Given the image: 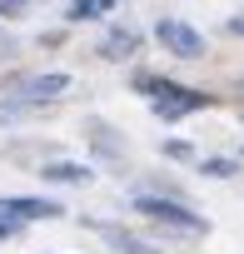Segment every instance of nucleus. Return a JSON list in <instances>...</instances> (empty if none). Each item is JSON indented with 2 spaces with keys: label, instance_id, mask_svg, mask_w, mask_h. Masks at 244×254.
Returning a JSON list of instances; mask_svg holds the SVG:
<instances>
[{
  "label": "nucleus",
  "instance_id": "1",
  "mask_svg": "<svg viewBox=\"0 0 244 254\" xmlns=\"http://www.w3.org/2000/svg\"><path fill=\"white\" fill-rule=\"evenodd\" d=\"M135 85L150 90V105H155L160 120H184V115H194V110L209 105V95H199L189 85H175V80H160V75H140Z\"/></svg>",
  "mask_w": 244,
  "mask_h": 254
},
{
  "label": "nucleus",
  "instance_id": "2",
  "mask_svg": "<svg viewBox=\"0 0 244 254\" xmlns=\"http://www.w3.org/2000/svg\"><path fill=\"white\" fill-rule=\"evenodd\" d=\"M135 214L165 224V229H180V234H204V219L194 209H184L180 199H165V194H140L135 199Z\"/></svg>",
  "mask_w": 244,
  "mask_h": 254
},
{
  "label": "nucleus",
  "instance_id": "3",
  "mask_svg": "<svg viewBox=\"0 0 244 254\" xmlns=\"http://www.w3.org/2000/svg\"><path fill=\"white\" fill-rule=\"evenodd\" d=\"M155 40H160L170 55H180V60H199V55H204V35H199L194 25L175 20V15H165V20L155 25Z\"/></svg>",
  "mask_w": 244,
  "mask_h": 254
},
{
  "label": "nucleus",
  "instance_id": "4",
  "mask_svg": "<svg viewBox=\"0 0 244 254\" xmlns=\"http://www.w3.org/2000/svg\"><path fill=\"white\" fill-rule=\"evenodd\" d=\"M65 90H70V75H65V70H50V75H30V80H20V105L60 100Z\"/></svg>",
  "mask_w": 244,
  "mask_h": 254
},
{
  "label": "nucleus",
  "instance_id": "5",
  "mask_svg": "<svg viewBox=\"0 0 244 254\" xmlns=\"http://www.w3.org/2000/svg\"><path fill=\"white\" fill-rule=\"evenodd\" d=\"M0 214H10V219H60L65 209L55 199H30V194H5L0 199Z\"/></svg>",
  "mask_w": 244,
  "mask_h": 254
},
{
  "label": "nucleus",
  "instance_id": "6",
  "mask_svg": "<svg viewBox=\"0 0 244 254\" xmlns=\"http://www.w3.org/2000/svg\"><path fill=\"white\" fill-rule=\"evenodd\" d=\"M135 45H140V35H135L130 25H115V30L100 40V60H125V55H135Z\"/></svg>",
  "mask_w": 244,
  "mask_h": 254
},
{
  "label": "nucleus",
  "instance_id": "7",
  "mask_svg": "<svg viewBox=\"0 0 244 254\" xmlns=\"http://www.w3.org/2000/svg\"><path fill=\"white\" fill-rule=\"evenodd\" d=\"M95 229H100L115 249H125V254H160L150 239H140V234H130V229H120V224H95Z\"/></svg>",
  "mask_w": 244,
  "mask_h": 254
},
{
  "label": "nucleus",
  "instance_id": "8",
  "mask_svg": "<svg viewBox=\"0 0 244 254\" xmlns=\"http://www.w3.org/2000/svg\"><path fill=\"white\" fill-rule=\"evenodd\" d=\"M40 175H45V180H55V185H85V180H90V165H75V160H55V165H45Z\"/></svg>",
  "mask_w": 244,
  "mask_h": 254
},
{
  "label": "nucleus",
  "instance_id": "9",
  "mask_svg": "<svg viewBox=\"0 0 244 254\" xmlns=\"http://www.w3.org/2000/svg\"><path fill=\"white\" fill-rule=\"evenodd\" d=\"M110 10H115V0H70V20H95Z\"/></svg>",
  "mask_w": 244,
  "mask_h": 254
},
{
  "label": "nucleus",
  "instance_id": "10",
  "mask_svg": "<svg viewBox=\"0 0 244 254\" xmlns=\"http://www.w3.org/2000/svg\"><path fill=\"white\" fill-rule=\"evenodd\" d=\"M199 175H214V180H229V175H239V165H234V160H199Z\"/></svg>",
  "mask_w": 244,
  "mask_h": 254
},
{
  "label": "nucleus",
  "instance_id": "11",
  "mask_svg": "<svg viewBox=\"0 0 244 254\" xmlns=\"http://www.w3.org/2000/svg\"><path fill=\"white\" fill-rule=\"evenodd\" d=\"M165 155H170V160H189V155H194V150H189V145H184V140H175V145H165Z\"/></svg>",
  "mask_w": 244,
  "mask_h": 254
},
{
  "label": "nucleus",
  "instance_id": "12",
  "mask_svg": "<svg viewBox=\"0 0 244 254\" xmlns=\"http://www.w3.org/2000/svg\"><path fill=\"white\" fill-rule=\"evenodd\" d=\"M15 229H20V219H0V239H10Z\"/></svg>",
  "mask_w": 244,
  "mask_h": 254
},
{
  "label": "nucleus",
  "instance_id": "13",
  "mask_svg": "<svg viewBox=\"0 0 244 254\" xmlns=\"http://www.w3.org/2000/svg\"><path fill=\"white\" fill-rule=\"evenodd\" d=\"M229 35H244V15H229V25H224Z\"/></svg>",
  "mask_w": 244,
  "mask_h": 254
},
{
  "label": "nucleus",
  "instance_id": "14",
  "mask_svg": "<svg viewBox=\"0 0 244 254\" xmlns=\"http://www.w3.org/2000/svg\"><path fill=\"white\" fill-rule=\"evenodd\" d=\"M239 160H244V150H239Z\"/></svg>",
  "mask_w": 244,
  "mask_h": 254
}]
</instances>
